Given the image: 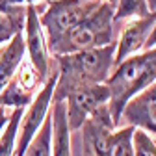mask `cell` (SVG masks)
<instances>
[{
  "mask_svg": "<svg viewBox=\"0 0 156 156\" xmlns=\"http://www.w3.org/2000/svg\"><path fill=\"white\" fill-rule=\"evenodd\" d=\"M115 47L117 45L112 43L102 48L56 56L58 82L52 95V104L65 102L73 91L104 84L115 67Z\"/></svg>",
  "mask_w": 156,
  "mask_h": 156,
  "instance_id": "cell-1",
  "label": "cell"
},
{
  "mask_svg": "<svg viewBox=\"0 0 156 156\" xmlns=\"http://www.w3.org/2000/svg\"><path fill=\"white\" fill-rule=\"evenodd\" d=\"M156 82V48L143 50L117 63L104 82L110 91L108 112L115 126H119L121 113L128 101L138 93L145 91L151 84Z\"/></svg>",
  "mask_w": 156,
  "mask_h": 156,
  "instance_id": "cell-2",
  "label": "cell"
},
{
  "mask_svg": "<svg viewBox=\"0 0 156 156\" xmlns=\"http://www.w3.org/2000/svg\"><path fill=\"white\" fill-rule=\"evenodd\" d=\"M115 8L108 2H102L89 17L69 30L65 35L58 37L56 41L47 43L48 52L54 56L73 54L80 50L102 48L115 43V23H113Z\"/></svg>",
  "mask_w": 156,
  "mask_h": 156,
  "instance_id": "cell-3",
  "label": "cell"
},
{
  "mask_svg": "<svg viewBox=\"0 0 156 156\" xmlns=\"http://www.w3.org/2000/svg\"><path fill=\"white\" fill-rule=\"evenodd\" d=\"M82 156H134V130L126 125L117 128L110 117L108 104L101 106L82 125Z\"/></svg>",
  "mask_w": 156,
  "mask_h": 156,
  "instance_id": "cell-4",
  "label": "cell"
},
{
  "mask_svg": "<svg viewBox=\"0 0 156 156\" xmlns=\"http://www.w3.org/2000/svg\"><path fill=\"white\" fill-rule=\"evenodd\" d=\"M104 0H50L47 11L39 15L47 43L56 41L89 17Z\"/></svg>",
  "mask_w": 156,
  "mask_h": 156,
  "instance_id": "cell-5",
  "label": "cell"
},
{
  "mask_svg": "<svg viewBox=\"0 0 156 156\" xmlns=\"http://www.w3.org/2000/svg\"><path fill=\"white\" fill-rule=\"evenodd\" d=\"M56 82H58V71H52L50 76L47 78V82L43 84V87L35 93L32 104L23 113L21 125H19V134H17V143H15V156H24L26 154V149H28L30 141L34 140V136L39 132L41 125L47 119V115L50 113Z\"/></svg>",
  "mask_w": 156,
  "mask_h": 156,
  "instance_id": "cell-6",
  "label": "cell"
},
{
  "mask_svg": "<svg viewBox=\"0 0 156 156\" xmlns=\"http://www.w3.org/2000/svg\"><path fill=\"white\" fill-rule=\"evenodd\" d=\"M43 87V80L28 58L21 62L9 84L0 93V108H28L35 93Z\"/></svg>",
  "mask_w": 156,
  "mask_h": 156,
  "instance_id": "cell-7",
  "label": "cell"
},
{
  "mask_svg": "<svg viewBox=\"0 0 156 156\" xmlns=\"http://www.w3.org/2000/svg\"><path fill=\"white\" fill-rule=\"evenodd\" d=\"M108 101H110V91H108L106 84H99V86H91V87L73 91L65 99L67 121H69L71 132L80 130L82 125L91 117V113L97 112L101 106L108 104Z\"/></svg>",
  "mask_w": 156,
  "mask_h": 156,
  "instance_id": "cell-8",
  "label": "cell"
},
{
  "mask_svg": "<svg viewBox=\"0 0 156 156\" xmlns=\"http://www.w3.org/2000/svg\"><path fill=\"white\" fill-rule=\"evenodd\" d=\"M24 43H26V58L32 62L35 71L41 76L43 84L50 76V56L47 47V37L43 26L39 23V13L35 4L26 6V24H24Z\"/></svg>",
  "mask_w": 156,
  "mask_h": 156,
  "instance_id": "cell-9",
  "label": "cell"
},
{
  "mask_svg": "<svg viewBox=\"0 0 156 156\" xmlns=\"http://www.w3.org/2000/svg\"><path fill=\"white\" fill-rule=\"evenodd\" d=\"M156 23V11H151L147 17L132 19L126 21V24L121 28V35L115 41V65L125 62L126 58L140 54L147 43V39L152 32V26Z\"/></svg>",
  "mask_w": 156,
  "mask_h": 156,
  "instance_id": "cell-10",
  "label": "cell"
},
{
  "mask_svg": "<svg viewBox=\"0 0 156 156\" xmlns=\"http://www.w3.org/2000/svg\"><path fill=\"white\" fill-rule=\"evenodd\" d=\"M121 117L126 119V125L156 134V82L128 101Z\"/></svg>",
  "mask_w": 156,
  "mask_h": 156,
  "instance_id": "cell-11",
  "label": "cell"
},
{
  "mask_svg": "<svg viewBox=\"0 0 156 156\" xmlns=\"http://www.w3.org/2000/svg\"><path fill=\"white\" fill-rule=\"evenodd\" d=\"M24 58H26L24 34H17L11 41H8L0 48V93L9 84V80L17 73L19 65H21Z\"/></svg>",
  "mask_w": 156,
  "mask_h": 156,
  "instance_id": "cell-12",
  "label": "cell"
},
{
  "mask_svg": "<svg viewBox=\"0 0 156 156\" xmlns=\"http://www.w3.org/2000/svg\"><path fill=\"white\" fill-rule=\"evenodd\" d=\"M52 156H73L71 152V128L67 121L65 102H56L52 112Z\"/></svg>",
  "mask_w": 156,
  "mask_h": 156,
  "instance_id": "cell-13",
  "label": "cell"
},
{
  "mask_svg": "<svg viewBox=\"0 0 156 156\" xmlns=\"http://www.w3.org/2000/svg\"><path fill=\"white\" fill-rule=\"evenodd\" d=\"M24 24H26V6L0 8V45H6L17 34H23Z\"/></svg>",
  "mask_w": 156,
  "mask_h": 156,
  "instance_id": "cell-14",
  "label": "cell"
},
{
  "mask_svg": "<svg viewBox=\"0 0 156 156\" xmlns=\"http://www.w3.org/2000/svg\"><path fill=\"white\" fill-rule=\"evenodd\" d=\"M23 113L24 108H17L9 113V121L0 134V156H15V143H17V134H19Z\"/></svg>",
  "mask_w": 156,
  "mask_h": 156,
  "instance_id": "cell-15",
  "label": "cell"
},
{
  "mask_svg": "<svg viewBox=\"0 0 156 156\" xmlns=\"http://www.w3.org/2000/svg\"><path fill=\"white\" fill-rule=\"evenodd\" d=\"M24 156H52V117L47 115L45 123L41 125L39 132L30 141Z\"/></svg>",
  "mask_w": 156,
  "mask_h": 156,
  "instance_id": "cell-16",
  "label": "cell"
},
{
  "mask_svg": "<svg viewBox=\"0 0 156 156\" xmlns=\"http://www.w3.org/2000/svg\"><path fill=\"white\" fill-rule=\"evenodd\" d=\"M149 13L151 11L147 6V0H117L115 11H113V23L141 19V17H147Z\"/></svg>",
  "mask_w": 156,
  "mask_h": 156,
  "instance_id": "cell-17",
  "label": "cell"
},
{
  "mask_svg": "<svg viewBox=\"0 0 156 156\" xmlns=\"http://www.w3.org/2000/svg\"><path fill=\"white\" fill-rule=\"evenodd\" d=\"M132 145H134V156H156V141L141 128L134 130Z\"/></svg>",
  "mask_w": 156,
  "mask_h": 156,
  "instance_id": "cell-18",
  "label": "cell"
},
{
  "mask_svg": "<svg viewBox=\"0 0 156 156\" xmlns=\"http://www.w3.org/2000/svg\"><path fill=\"white\" fill-rule=\"evenodd\" d=\"M41 0H0V8H9V6H28V4H35Z\"/></svg>",
  "mask_w": 156,
  "mask_h": 156,
  "instance_id": "cell-19",
  "label": "cell"
},
{
  "mask_svg": "<svg viewBox=\"0 0 156 156\" xmlns=\"http://www.w3.org/2000/svg\"><path fill=\"white\" fill-rule=\"evenodd\" d=\"M151 48H156V23H154V26H152V32H151V35H149V39H147L143 50H151Z\"/></svg>",
  "mask_w": 156,
  "mask_h": 156,
  "instance_id": "cell-20",
  "label": "cell"
},
{
  "mask_svg": "<svg viewBox=\"0 0 156 156\" xmlns=\"http://www.w3.org/2000/svg\"><path fill=\"white\" fill-rule=\"evenodd\" d=\"M9 121V113H8V108H0V134H2L4 126L8 125Z\"/></svg>",
  "mask_w": 156,
  "mask_h": 156,
  "instance_id": "cell-21",
  "label": "cell"
},
{
  "mask_svg": "<svg viewBox=\"0 0 156 156\" xmlns=\"http://www.w3.org/2000/svg\"><path fill=\"white\" fill-rule=\"evenodd\" d=\"M147 6H149V11H156V0H147Z\"/></svg>",
  "mask_w": 156,
  "mask_h": 156,
  "instance_id": "cell-22",
  "label": "cell"
},
{
  "mask_svg": "<svg viewBox=\"0 0 156 156\" xmlns=\"http://www.w3.org/2000/svg\"><path fill=\"white\" fill-rule=\"evenodd\" d=\"M104 2H108V4H112V6L115 8V4H117V0H104Z\"/></svg>",
  "mask_w": 156,
  "mask_h": 156,
  "instance_id": "cell-23",
  "label": "cell"
}]
</instances>
